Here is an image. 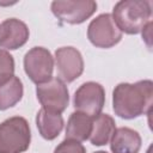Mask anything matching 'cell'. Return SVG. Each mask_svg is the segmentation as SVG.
Here are the masks:
<instances>
[{
  "label": "cell",
  "instance_id": "8992f818",
  "mask_svg": "<svg viewBox=\"0 0 153 153\" xmlns=\"http://www.w3.org/2000/svg\"><path fill=\"white\" fill-rule=\"evenodd\" d=\"M24 71L36 85L50 80L54 71V57L51 53L43 47L31 48L24 56Z\"/></svg>",
  "mask_w": 153,
  "mask_h": 153
},
{
  "label": "cell",
  "instance_id": "3957f363",
  "mask_svg": "<svg viewBox=\"0 0 153 153\" xmlns=\"http://www.w3.org/2000/svg\"><path fill=\"white\" fill-rule=\"evenodd\" d=\"M30 142L31 130L24 117L13 116L0 123V153H23Z\"/></svg>",
  "mask_w": 153,
  "mask_h": 153
},
{
  "label": "cell",
  "instance_id": "52a82bcc",
  "mask_svg": "<svg viewBox=\"0 0 153 153\" xmlns=\"http://www.w3.org/2000/svg\"><path fill=\"white\" fill-rule=\"evenodd\" d=\"M36 96L42 108L53 112L62 114L69 104V92L66 84L59 78L37 85Z\"/></svg>",
  "mask_w": 153,
  "mask_h": 153
},
{
  "label": "cell",
  "instance_id": "7c38bea8",
  "mask_svg": "<svg viewBox=\"0 0 153 153\" xmlns=\"http://www.w3.org/2000/svg\"><path fill=\"white\" fill-rule=\"evenodd\" d=\"M63 117L61 114L41 109L36 115V126L41 136L48 141L55 140L63 129Z\"/></svg>",
  "mask_w": 153,
  "mask_h": 153
},
{
  "label": "cell",
  "instance_id": "ac0fdd59",
  "mask_svg": "<svg viewBox=\"0 0 153 153\" xmlns=\"http://www.w3.org/2000/svg\"><path fill=\"white\" fill-rule=\"evenodd\" d=\"M94 153H108L106 151H97V152H94Z\"/></svg>",
  "mask_w": 153,
  "mask_h": 153
},
{
  "label": "cell",
  "instance_id": "5b68a950",
  "mask_svg": "<svg viewBox=\"0 0 153 153\" xmlns=\"http://www.w3.org/2000/svg\"><path fill=\"white\" fill-rule=\"evenodd\" d=\"M50 10L61 22L78 25L93 16L97 11V2L93 0H55Z\"/></svg>",
  "mask_w": 153,
  "mask_h": 153
},
{
  "label": "cell",
  "instance_id": "9c48e42d",
  "mask_svg": "<svg viewBox=\"0 0 153 153\" xmlns=\"http://www.w3.org/2000/svg\"><path fill=\"white\" fill-rule=\"evenodd\" d=\"M55 65L57 78L65 84L78 79L84 72V59L74 47H61L55 51Z\"/></svg>",
  "mask_w": 153,
  "mask_h": 153
},
{
  "label": "cell",
  "instance_id": "2e32d148",
  "mask_svg": "<svg viewBox=\"0 0 153 153\" xmlns=\"http://www.w3.org/2000/svg\"><path fill=\"white\" fill-rule=\"evenodd\" d=\"M14 59L5 49H0V79L14 74Z\"/></svg>",
  "mask_w": 153,
  "mask_h": 153
},
{
  "label": "cell",
  "instance_id": "8fae6325",
  "mask_svg": "<svg viewBox=\"0 0 153 153\" xmlns=\"http://www.w3.org/2000/svg\"><path fill=\"white\" fill-rule=\"evenodd\" d=\"M141 142V136L136 130L120 127L110 139V149L112 153H139Z\"/></svg>",
  "mask_w": 153,
  "mask_h": 153
},
{
  "label": "cell",
  "instance_id": "9a60e30c",
  "mask_svg": "<svg viewBox=\"0 0 153 153\" xmlns=\"http://www.w3.org/2000/svg\"><path fill=\"white\" fill-rule=\"evenodd\" d=\"M115 130V120L108 114H99L92 118V130L88 140L93 146H104L110 141Z\"/></svg>",
  "mask_w": 153,
  "mask_h": 153
},
{
  "label": "cell",
  "instance_id": "7a4b0ae2",
  "mask_svg": "<svg viewBox=\"0 0 153 153\" xmlns=\"http://www.w3.org/2000/svg\"><path fill=\"white\" fill-rule=\"evenodd\" d=\"M111 16L121 32L136 35L151 22L152 2L148 0H121L115 4Z\"/></svg>",
  "mask_w": 153,
  "mask_h": 153
},
{
  "label": "cell",
  "instance_id": "6da1fadb",
  "mask_svg": "<svg viewBox=\"0 0 153 153\" xmlns=\"http://www.w3.org/2000/svg\"><path fill=\"white\" fill-rule=\"evenodd\" d=\"M153 103V82L149 79L134 84L120 82L112 91V109L124 120H133L151 111Z\"/></svg>",
  "mask_w": 153,
  "mask_h": 153
},
{
  "label": "cell",
  "instance_id": "277c9868",
  "mask_svg": "<svg viewBox=\"0 0 153 153\" xmlns=\"http://www.w3.org/2000/svg\"><path fill=\"white\" fill-rule=\"evenodd\" d=\"M87 38L97 48L109 49L122 39V32L110 13H102L91 20L87 27Z\"/></svg>",
  "mask_w": 153,
  "mask_h": 153
},
{
  "label": "cell",
  "instance_id": "5bb4252c",
  "mask_svg": "<svg viewBox=\"0 0 153 153\" xmlns=\"http://www.w3.org/2000/svg\"><path fill=\"white\" fill-rule=\"evenodd\" d=\"M92 118L93 117H90L88 115L80 111L72 112L67 121L66 139L75 140L79 142L86 141L91 135Z\"/></svg>",
  "mask_w": 153,
  "mask_h": 153
},
{
  "label": "cell",
  "instance_id": "e0dca14e",
  "mask_svg": "<svg viewBox=\"0 0 153 153\" xmlns=\"http://www.w3.org/2000/svg\"><path fill=\"white\" fill-rule=\"evenodd\" d=\"M54 153H86V148L79 141L65 139L56 146Z\"/></svg>",
  "mask_w": 153,
  "mask_h": 153
},
{
  "label": "cell",
  "instance_id": "4fadbf2b",
  "mask_svg": "<svg viewBox=\"0 0 153 153\" xmlns=\"http://www.w3.org/2000/svg\"><path fill=\"white\" fill-rule=\"evenodd\" d=\"M23 93V82L14 74L0 79V110H7L14 106L22 100Z\"/></svg>",
  "mask_w": 153,
  "mask_h": 153
},
{
  "label": "cell",
  "instance_id": "30bf717a",
  "mask_svg": "<svg viewBox=\"0 0 153 153\" xmlns=\"http://www.w3.org/2000/svg\"><path fill=\"white\" fill-rule=\"evenodd\" d=\"M30 36L27 25L17 19L8 18L0 24V48L5 50H16L23 47Z\"/></svg>",
  "mask_w": 153,
  "mask_h": 153
},
{
  "label": "cell",
  "instance_id": "ba28073f",
  "mask_svg": "<svg viewBox=\"0 0 153 153\" xmlns=\"http://www.w3.org/2000/svg\"><path fill=\"white\" fill-rule=\"evenodd\" d=\"M73 104L76 111L84 112L90 117H96L102 114L105 104V90L96 81L81 84L74 93Z\"/></svg>",
  "mask_w": 153,
  "mask_h": 153
}]
</instances>
